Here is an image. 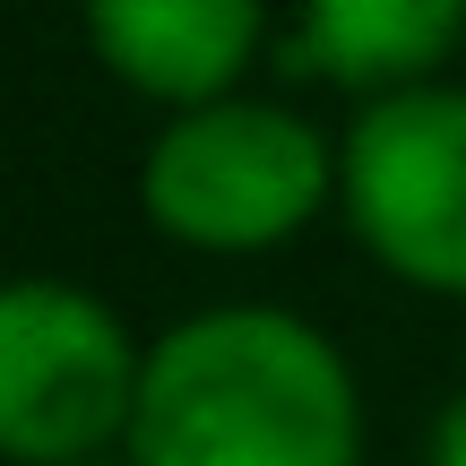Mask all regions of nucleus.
<instances>
[{"instance_id": "obj_1", "label": "nucleus", "mask_w": 466, "mask_h": 466, "mask_svg": "<svg viewBox=\"0 0 466 466\" xmlns=\"http://www.w3.org/2000/svg\"><path fill=\"white\" fill-rule=\"evenodd\" d=\"M121 450L138 466H354L363 389L311 319L217 302L147 346Z\"/></svg>"}, {"instance_id": "obj_2", "label": "nucleus", "mask_w": 466, "mask_h": 466, "mask_svg": "<svg viewBox=\"0 0 466 466\" xmlns=\"http://www.w3.org/2000/svg\"><path fill=\"white\" fill-rule=\"evenodd\" d=\"M337 190V156L302 113L217 96L173 113L138 156V208L190 250H268Z\"/></svg>"}, {"instance_id": "obj_3", "label": "nucleus", "mask_w": 466, "mask_h": 466, "mask_svg": "<svg viewBox=\"0 0 466 466\" xmlns=\"http://www.w3.org/2000/svg\"><path fill=\"white\" fill-rule=\"evenodd\" d=\"M147 354L69 277H0V458L86 466L130 441Z\"/></svg>"}, {"instance_id": "obj_4", "label": "nucleus", "mask_w": 466, "mask_h": 466, "mask_svg": "<svg viewBox=\"0 0 466 466\" xmlns=\"http://www.w3.org/2000/svg\"><path fill=\"white\" fill-rule=\"evenodd\" d=\"M337 199L380 268L466 294V86H398L354 113Z\"/></svg>"}, {"instance_id": "obj_5", "label": "nucleus", "mask_w": 466, "mask_h": 466, "mask_svg": "<svg viewBox=\"0 0 466 466\" xmlns=\"http://www.w3.org/2000/svg\"><path fill=\"white\" fill-rule=\"evenodd\" d=\"M78 9L113 78L190 113L242 78V61L259 52L268 0H78Z\"/></svg>"}, {"instance_id": "obj_6", "label": "nucleus", "mask_w": 466, "mask_h": 466, "mask_svg": "<svg viewBox=\"0 0 466 466\" xmlns=\"http://www.w3.org/2000/svg\"><path fill=\"white\" fill-rule=\"evenodd\" d=\"M466 0H302V35L285 61L346 86H423V69L458 44Z\"/></svg>"}, {"instance_id": "obj_7", "label": "nucleus", "mask_w": 466, "mask_h": 466, "mask_svg": "<svg viewBox=\"0 0 466 466\" xmlns=\"http://www.w3.org/2000/svg\"><path fill=\"white\" fill-rule=\"evenodd\" d=\"M432 466H466V389L441 406V423H432Z\"/></svg>"}, {"instance_id": "obj_8", "label": "nucleus", "mask_w": 466, "mask_h": 466, "mask_svg": "<svg viewBox=\"0 0 466 466\" xmlns=\"http://www.w3.org/2000/svg\"><path fill=\"white\" fill-rule=\"evenodd\" d=\"M86 466H138V458H86Z\"/></svg>"}]
</instances>
